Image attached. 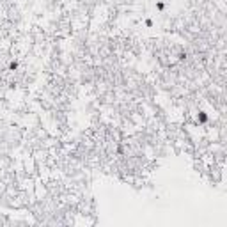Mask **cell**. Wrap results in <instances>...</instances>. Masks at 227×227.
Instances as JSON below:
<instances>
[{
  "mask_svg": "<svg viewBox=\"0 0 227 227\" xmlns=\"http://www.w3.org/2000/svg\"><path fill=\"white\" fill-rule=\"evenodd\" d=\"M208 121H209V115H208L204 110H201V112L197 113V123L199 124H206Z\"/></svg>",
  "mask_w": 227,
  "mask_h": 227,
  "instance_id": "6da1fadb",
  "label": "cell"
},
{
  "mask_svg": "<svg viewBox=\"0 0 227 227\" xmlns=\"http://www.w3.org/2000/svg\"><path fill=\"white\" fill-rule=\"evenodd\" d=\"M18 68H20V62L18 61H11L9 62V71H16Z\"/></svg>",
  "mask_w": 227,
  "mask_h": 227,
  "instance_id": "7a4b0ae2",
  "label": "cell"
},
{
  "mask_svg": "<svg viewBox=\"0 0 227 227\" xmlns=\"http://www.w3.org/2000/svg\"><path fill=\"white\" fill-rule=\"evenodd\" d=\"M165 2H162V0H158V2H156V9L158 11H165Z\"/></svg>",
  "mask_w": 227,
  "mask_h": 227,
  "instance_id": "3957f363",
  "label": "cell"
},
{
  "mask_svg": "<svg viewBox=\"0 0 227 227\" xmlns=\"http://www.w3.org/2000/svg\"><path fill=\"white\" fill-rule=\"evenodd\" d=\"M153 25H155V21L151 20V18H147V20H145V27H147V29H151Z\"/></svg>",
  "mask_w": 227,
  "mask_h": 227,
  "instance_id": "277c9868",
  "label": "cell"
},
{
  "mask_svg": "<svg viewBox=\"0 0 227 227\" xmlns=\"http://www.w3.org/2000/svg\"><path fill=\"white\" fill-rule=\"evenodd\" d=\"M185 59H186V53L181 52V53H179V61H185Z\"/></svg>",
  "mask_w": 227,
  "mask_h": 227,
  "instance_id": "5b68a950",
  "label": "cell"
},
{
  "mask_svg": "<svg viewBox=\"0 0 227 227\" xmlns=\"http://www.w3.org/2000/svg\"><path fill=\"white\" fill-rule=\"evenodd\" d=\"M117 153H119V155H123V153H124V149H123V145H119V147H117Z\"/></svg>",
  "mask_w": 227,
  "mask_h": 227,
  "instance_id": "8992f818",
  "label": "cell"
}]
</instances>
